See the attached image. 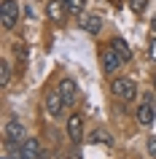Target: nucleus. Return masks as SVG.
I'll use <instances>...</instances> for the list:
<instances>
[{
	"mask_svg": "<svg viewBox=\"0 0 156 159\" xmlns=\"http://www.w3.org/2000/svg\"><path fill=\"white\" fill-rule=\"evenodd\" d=\"M3 135H6V143H8L11 148H22V143L27 140V138H25V124H22L19 119H11V121H6V127H3Z\"/></svg>",
	"mask_w": 156,
	"mask_h": 159,
	"instance_id": "f257e3e1",
	"label": "nucleus"
},
{
	"mask_svg": "<svg viewBox=\"0 0 156 159\" xmlns=\"http://www.w3.org/2000/svg\"><path fill=\"white\" fill-rule=\"evenodd\" d=\"M110 92H113L121 102H132L137 97V84H135L132 78H116L113 84H110Z\"/></svg>",
	"mask_w": 156,
	"mask_h": 159,
	"instance_id": "f03ea898",
	"label": "nucleus"
},
{
	"mask_svg": "<svg viewBox=\"0 0 156 159\" xmlns=\"http://www.w3.org/2000/svg\"><path fill=\"white\" fill-rule=\"evenodd\" d=\"M16 22H19V3L16 0H6L0 6V25H3V30H14Z\"/></svg>",
	"mask_w": 156,
	"mask_h": 159,
	"instance_id": "7ed1b4c3",
	"label": "nucleus"
},
{
	"mask_svg": "<svg viewBox=\"0 0 156 159\" xmlns=\"http://www.w3.org/2000/svg\"><path fill=\"white\" fill-rule=\"evenodd\" d=\"M62 111H65V100H62V94L57 92H49L46 94V113H49L51 119H59L62 116Z\"/></svg>",
	"mask_w": 156,
	"mask_h": 159,
	"instance_id": "20e7f679",
	"label": "nucleus"
},
{
	"mask_svg": "<svg viewBox=\"0 0 156 159\" xmlns=\"http://www.w3.org/2000/svg\"><path fill=\"white\" fill-rule=\"evenodd\" d=\"M46 16H49L54 25H62L65 16H67V6L62 0H49V3H46Z\"/></svg>",
	"mask_w": 156,
	"mask_h": 159,
	"instance_id": "39448f33",
	"label": "nucleus"
},
{
	"mask_svg": "<svg viewBox=\"0 0 156 159\" xmlns=\"http://www.w3.org/2000/svg\"><path fill=\"white\" fill-rule=\"evenodd\" d=\"M59 94H62L65 105H75V100H78V84L73 78H62L59 81Z\"/></svg>",
	"mask_w": 156,
	"mask_h": 159,
	"instance_id": "423d86ee",
	"label": "nucleus"
},
{
	"mask_svg": "<svg viewBox=\"0 0 156 159\" xmlns=\"http://www.w3.org/2000/svg\"><path fill=\"white\" fill-rule=\"evenodd\" d=\"M100 62H102V70H105L108 75L116 73V70L124 65V59L116 54V49H105V51H102V57H100Z\"/></svg>",
	"mask_w": 156,
	"mask_h": 159,
	"instance_id": "0eeeda50",
	"label": "nucleus"
},
{
	"mask_svg": "<svg viewBox=\"0 0 156 159\" xmlns=\"http://www.w3.org/2000/svg\"><path fill=\"white\" fill-rule=\"evenodd\" d=\"M67 135H70V140H81L83 138V113H70L67 116Z\"/></svg>",
	"mask_w": 156,
	"mask_h": 159,
	"instance_id": "6e6552de",
	"label": "nucleus"
},
{
	"mask_svg": "<svg viewBox=\"0 0 156 159\" xmlns=\"http://www.w3.org/2000/svg\"><path fill=\"white\" fill-rule=\"evenodd\" d=\"M154 119H156L154 102H151V100H143V102H140V108H137V121L143 127H151V124H154Z\"/></svg>",
	"mask_w": 156,
	"mask_h": 159,
	"instance_id": "1a4fd4ad",
	"label": "nucleus"
},
{
	"mask_svg": "<svg viewBox=\"0 0 156 159\" xmlns=\"http://www.w3.org/2000/svg\"><path fill=\"white\" fill-rule=\"evenodd\" d=\"M81 27L89 35H97L100 30H102V16H97V14H86V16H81Z\"/></svg>",
	"mask_w": 156,
	"mask_h": 159,
	"instance_id": "9d476101",
	"label": "nucleus"
},
{
	"mask_svg": "<svg viewBox=\"0 0 156 159\" xmlns=\"http://www.w3.org/2000/svg\"><path fill=\"white\" fill-rule=\"evenodd\" d=\"M22 157L25 159H38L41 157V143L35 140V138H27V140L22 143Z\"/></svg>",
	"mask_w": 156,
	"mask_h": 159,
	"instance_id": "9b49d317",
	"label": "nucleus"
},
{
	"mask_svg": "<svg viewBox=\"0 0 156 159\" xmlns=\"http://www.w3.org/2000/svg\"><path fill=\"white\" fill-rule=\"evenodd\" d=\"M110 49H116V54L124 59V62H129L132 59V51H129V43L124 41V38H113L110 41Z\"/></svg>",
	"mask_w": 156,
	"mask_h": 159,
	"instance_id": "f8f14e48",
	"label": "nucleus"
},
{
	"mask_svg": "<svg viewBox=\"0 0 156 159\" xmlns=\"http://www.w3.org/2000/svg\"><path fill=\"white\" fill-rule=\"evenodd\" d=\"M89 140H91V143H105V146H110V143H113V138H110V132H108V129H94Z\"/></svg>",
	"mask_w": 156,
	"mask_h": 159,
	"instance_id": "ddd939ff",
	"label": "nucleus"
},
{
	"mask_svg": "<svg viewBox=\"0 0 156 159\" xmlns=\"http://www.w3.org/2000/svg\"><path fill=\"white\" fill-rule=\"evenodd\" d=\"M8 81H11V65L3 59V62H0V86L6 89V86H8Z\"/></svg>",
	"mask_w": 156,
	"mask_h": 159,
	"instance_id": "4468645a",
	"label": "nucleus"
},
{
	"mask_svg": "<svg viewBox=\"0 0 156 159\" xmlns=\"http://www.w3.org/2000/svg\"><path fill=\"white\" fill-rule=\"evenodd\" d=\"M83 3H86V0H67V11H70V14H81Z\"/></svg>",
	"mask_w": 156,
	"mask_h": 159,
	"instance_id": "2eb2a0df",
	"label": "nucleus"
},
{
	"mask_svg": "<svg viewBox=\"0 0 156 159\" xmlns=\"http://www.w3.org/2000/svg\"><path fill=\"white\" fill-rule=\"evenodd\" d=\"M145 6H148V0H129V8L135 11V14H143Z\"/></svg>",
	"mask_w": 156,
	"mask_h": 159,
	"instance_id": "dca6fc26",
	"label": "nucleus"
},
{
	"mask_svg": "<svg viewBox=\"0 0 156 159\" xmlns=\"http://www.w3.org/2000/svg\"><path fill=\"white\" fill-rule=\"evenodd\" d=\"M148 157L156 159V135H151V138H148Z\"/></svg>",
	"mask_w": 156,
	"mask_h": 159,
	"instance_id": "f3484780",
	"label": "nucleus"
},
{
	"mask_svg": "<svg viewBox=\"0 0 156 159\" xmlns=\"http://www.w3.org/2000/svg\"><path fill=\"white\" fill-rule=\"evenodd\" d=\"M14 49H16V57L19 59H27V46H25V43H16Z\"/></svg>",
	"mask_w": 156,
	"mask_h": 159,
	"instance_id": "a211bd4d",
	"label": "nucleus"
},
{
	"mask_svg": "<svg viewBox=\"0 0 156 159\" xmlns=\"http://www.w3.org/2000/svg\"><path fill=\"white\" fill-rule=\"evenodd\" d=\"M148 57L156 62V35H154V41H151V46H148Z\"/></svg>",
	"mask_w": 156,
	"mask_h": 159,
	"instance_id": "6ab92c4d",
	"label": "nucleus"
},
{
	"mask_svg": "<svg viewBox=\"0 0 156 159\" xmlns=\"http://www.w3.org/2000/svg\"><path fill=\"white\" fill-rule=\"evenodd\" d=\"M151 30H154V35H156V14H154V19H151Z\"/></svg>",
	"mask_w": 156,
	"mask_h": 159,
	"instance_id": "aec40b11",
	"label": "nucleus"
},
{
	"mask_svg": "<svg viewBox=\"0 0 156 159\" xmlns=\"http://www.w3.org/2000/svg\"><path fill=\"white\" fill-rule=\"evenodd\" d=\"M154 89H156V75H154Z\"/></svg>",
	"mask_w": 156,
	"mask_h": 159,
	"instance_id": "412c9836",
	"label": "nucleus"
},
{
	"mask_svg": "<svg viewBox=\"0 0 156 159\" xmlns=\"http://www.w3.org/2000/svg\"><path fill=\"white\" fill-rule=\"evenodd\" d=\"M62 3H65V6H67V0H62Z\"/></svg>",
	"mask_w": 156,
	"mask_h": 159,
	"instance_id": "4be33fe9",
	"label": "nucleus"
},
{
	"mask_svg": "<svg viewBox=\"0 0 156 159\" xmlns=\"http://www.w3.org/2000/svg\"><path fill=\"white\" fill-rule=\"evenodd\" d=\"M3 159H11V157H3Z\"/></svg>",
	"mask_w": 156,
	"mask_h": 159,
	"instance_id": "5701e85b",
	"label": "nucleus"
}]
</instances>
